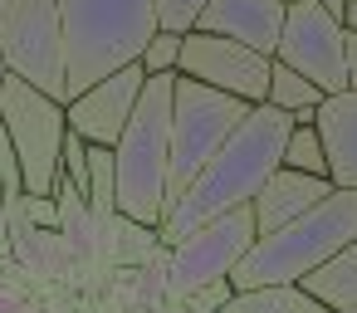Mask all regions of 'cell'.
Wrapping results in <instances>:
<instances>
[{
    "mask_svg": "<svg viewBox=\"0 0 357 313\" xmlns=\"http://www.w3.org/2000/svg\"><path fill=\"white\" fill-rule=\"evenodd\" d=\"M294 132V118L279 113L274 103H255L250 118L235 128V137L206 162V171L186 186V196L172 201L167 220H162V245H181L191 230H201L206 220L250 206L264 181L284 167V142Z\"/></svg>",
    "mask_w": 357,
    "mask_h": 313,
    "instance_id": "6da1fadb",
    "label": "cell"
},
{
    "mask_svg": "<svg viewBox=\"0 0 357 313\" xmlns=\"http://www.w3.org/2000/svg\"><path fill=\"white\" fill-rule=\"evenodd\" d=\"M352 240H357V191L333 186L313 211L279 225L274 235H259L255 250L230 274V289L240 293V289H269V284H303Z\"/></svg>",
    "mask_w": 357,
    "mask_h": 313,
    "instance_id": "7a4b0ae2",
    "label": "cell"
},
{
    "mask_svg": "<svg viewBox=\"0 0 357 313\" xmlns=\"http://www.w3.org/2000/svg\"><path fill=\"white\" fill-rule=\"evenodd\" d=\"M59 15L69 49V98L137 64L162 30L157 0H59Z\"/></svg>",
    "mask_w": 357,
    "mask_h": 313,
    "instance_id": "3957f363",
    "label": "cell"
},
{
    "mask_svg": "<svg viewBox=\"0 0 357 313\" xmlns=\"http://www.w3.org/2000/svg\"><path fill=\"white\" fill-rule=\"evenodd\" d=\"M172 89L176 74L147 79L132 123L123 128L113 162H118V215L162 230L172 206Z\"/></svg>",
    "mask_w": 357,
    "mask_h": 313,
    "instance_id": "277c9868",
    "label": "cell"
},
{
    "mask_svg": "<svg viewBox=\"0 0 357 313\" xmlns=\"http://www.w3.org/2000/svg\"><path fill=\"white\" fill-rule=\"evenodd\" d=\"M0 123H6V132L15 142L25 196H54L59 181H64L69 103L40 93L25 79H6V84H0Z\"/></svg>",
    "mask_w": 357,
    "mask_h": 313,
    "instance_id": "5b68a950",
    "label": "cell"
},
{
    "mask_svg": "<svg viewBox=\"0 0 357 313\" xmlns=\"http://www.w3.org/2000/svg\"><path fill=\"white\" fill-rule=\"evenodd\" d=\"M250 108L255 103L230 98L220 89H206V84L176 74V89H172V201L186 196V186L235 137V128L250 118Z\"/></svg>",
    "mask_w": 357,
    "mask_h": 313,
    "instance_id": "8992f818",
    "label": "cell"
},
{
    "mask_svg": "<svg viewBox=\"0 0 357 313\" xmlns=\"http://www.w3.org/2000/svg\"><path fill=\"white\" fill-rule=\"evenodd\" d=\"M0 59L10 79L69 103V49L59 0H0Z\"/></svg>",
    "mask_w": 357,
    "mask_h": 313,
    "instance_id": "52a82bcc",
    "label": "cell"
},
{
    "mask_svg": "<svg viewBox=\"0 0 357 313\" xmlns=\"http://www.w3.org/2000/svg\"><path fill=\"white\" fill-rule=\"evenodd\" d=\"M255 240H259L255 206L225 211V215L206 220L201 230H191L181 245L167 250V303H176L215 279H230L240 269V259L255 250Z\"/></svg>",
    "mask_w": 357,
    "mask_h": 313,
    "instance_id": "ba28073f",
    "label": "cell"
},
{
    "mask_svg": "<svg viewBox=\"0 0 357 313\" xmlns=\"http://www.w3.org/2000/svg\"><path fill=\"white\" fill-rule=\"evenodd\" d=\"M279 64L318 84L323 93H347V59H342V25L323 10V0H298L284 15V35L274 49Z\"/></svg>",
    "mask_w": 357,
    "mask_h": 313,
    "instance_id": "9c48e42d",
    "label": "cell"
},
{
    "mask_svg": "<svg viewBox=\"0 0 357 313\" xmlns=\"http://www.w3.org/2000/svg\"><path fill=\"white\" fill-rule=\"evenodd\" d=\"M269 69L274 59L225 40V35H206V30H186L181 40V69L186 79L206 84V89H220L230 98H245V103H264L269 98Z\"/></svg>",
    "mask_w": 357,
    "mask_h": 313,
    "instance_id": "30bf717a",
    "label": "cell"
},
{
    "mask_svg": "<svg viewBox=\"0 0 357 313\" xmlns=\"http://www.w3.org/2000/svg\"><path fill=\"white\" fill-rule=\"evenodd\" d=\"M147 89V69L128 64L118 74H108L103 84L84 89L79 98H69V132H79L89 147H118L123 128L137 113V98Z\"/></svg>",
    "mask_w": 357,
    "mask_h": 313,
    "instance_id": "8fae6325",
    "label": "cell"
},
{
    "mask_svg": "<svg viewBox=\"0 0 357 313\" xmlns=\"http://www.w3.org/2000/svg\"><path fill=\"white\" fill-rule=\"evenodd\" d=\"M284 0H206V10L196 15V30L206 35H225L264 59H274L279 35H284Z\"/></svg>",
    "mask_w": 357,
    "mask_h": 313,
    "instance_id": "7c38bea8",
    "label": "cell"
},
{
    "mask_svg": "<svg viewBox=\"0 0 357 313\" xmlns=\"http://www.w3.org/2000/svg\"><path fill=\"white\" fill-rule=\"evenodd\" d=\"M323 157H328V181L357 191V93H328L313 113Z\"/></svg>",
    "mask_w": 357,
    "mask_h": 313,
    "instance_id": "4fadbf2b",
    "label": "cell"
},
{
    "mask_svg": "<svg viewBox=\"0 0 357 313\" xmlns=\"http://www.w3.org/2000/svg\"><path fill=\"white\" fill-rule=\"evenodd\" d=\"M328 191H333V181H328V176H308V171L279 167V171L264 181V191L250 201V206H255V225H259V235H274L279 225L298 220V215H303V211H313Z\"/></svg>",
    "mask_w": 357,
    "mask_h": 313,
    "instance_id": "5bb4252c",
    "label": "cell"
},
{
    "mask_svg": "<svg viewBox=\"0 0 357 313\" xmlns=\"http://www.w3.org/2000/svg\"><path fill=\"white\" fill-rule=\"evenodd\" d=\"M54 201H59V235H64L69 259H74V264H98V259H108V215H98V211L89 206V196H84L79 186H69V181H59Z\"/></svg>",
    "mask_w": 357,
    "mask_h": 313,
    "instance_id": "9a60e30c",
    "label": "cell"
},
{
    "mask_svg": "<svg viewBox=\"0 0 357 313\" xmlns=\"http://www.w3.org/2000/svg\"><path fill=\"white\" fill-rule=\"evenodd\" d=\"M6 215H10V230H6V250H10V259L20 264V269H30V274H64L74 259H69V250H64V235L59 230H40V225H30L20 211H10L6 206Z\"/></svg>",
    "mask_w": 357,
    "mask_h": 313,
    "instance_id": "2e32d148",
    "label": "cell"
},
{
    "mask_svg": "<svg viewBox=\"0 0 357 313\" xmlns=\"http://www.w3.org/2000/svg\"><path fill=\"white\" fill-rule=\"evenodd\" d=\"M303 289H308L323 308H357V240H352L342 254H333L323 269H313V274L303 279Z\"/></svg>",
    "mask_w": 357,
    "mask_h": 313,
    "instance_id": "e0dca14e",
    "label": "cell"
},
{
    "mask_svg": "<svg viewBox=\"0 0 357 313\" xmlns=\"http://www.w3.org/2000/svg\"><path fill=\"white\" fill-rule=\"evenodd\" d=\"M157 250H162V230L128 215H108V269H142Z\"/></svg>",
    "mask_w": 357,
    "mask_h": 313,
    "instance_id": "ac0fdd59",
    "label": "cell"
},
{
    "mask_svg": "<svg viewBox=\"0 0 357 313\" xmlns=\"http://www.w3.org/2000/svg\"><path fill=\"white\" fill-rule=\"evenodd\" d=\"M225 313H328L303 284H269V289H240Z\"/></svg>",
    "mask_w": 357,
    "mask_h": 313,
    "instance_id": "d6986e66",
    "label": "cell"
},
{
    "mask_svg": "<svg viewBox=\"0 0 357 313\" xmlns=\"http://www.w3.org/2000/svg\"><path fill=\"white\" fill-rule=\"evenodd\" d=\"M323 98H328V93H323L318 84H308L303 74H294L289 64L274 59V69H269V98H264V103H274V108L289 113L294 123H313V113H318Z\"/></svg>",
    "mask_w": 357,
    "mask_h": 313,
    "instance_id": "ffe728a7",
    "label": "cell"
},
{
    "mask_svg": "<svg viewBox=\"0 0 357 313\" xmlns=\"http://www.w3.org/2000/svg\"><path fill=\"white\" fill-rule=\"evenodd\" d=\"M89 206L98 215H118V162H113V147H89Z\"/></svg>",
    "mask_w": 357,
    "mask_h": 313,
    "instance_id": "44dd1931",
    "label": "cell"
},
{
    "mask_svg": "<svg viewBox=\"0 0 357 313\" xmlns=\"http://www.w3.org/2000/svg\"><path fill=\"white\" fill-rule=\"evenodd\" d=\"M284 167L308 171V176H328V157H323V142H318L313 123H294V132L284 142Z\"/></svg>",
    "mask_w": 357,
    "mask_h": 313,
    "instance_id": "7402d4cb",
    "label": "cell"
},
{
    "mask_svg": "<svg viewBox=\"0 0 357 313\" xmlns=\"http://www.w3.org/2000/svg\"><path fill=\"white\" fill-rule=\"evenodd\" d=\"M181 40H186V35H176V30H157V35H152L147 54L137 59V64L147 69V79H157V74H176V69H181Z\"/></svg>",
    "mask_w": 357,
    "mask_h": 313,
    "instance_id": "603a6c76",
    "label": "cell"
},
{
    "mask_svg": "<svg viewBox=\"0 0 357 313\" xmlns=\"http://www.w3.org/2000/svg\"><path fill=\"white\" fill-rule=\"evenodd\" d=\"M230 298H235L230 279H215V284H206V289H196V293L176 298V308H181V313H225V303H230Z\"/></svg>",
    "mask_w": 357,
    "mask_h": 313,
    "instance_id": "cb8c5ba5",
    "label": "cell"
},
{
    "mask_svg": "<svg viewBox=\"0 0 357 313\" xmlns=\"http://www.w3.org/2000/svg\"><path fill=\"white\" fill-rule=\"evenodd\" d=\"M10 211H20L40 230H59V201L54 196H10Z\"/></svg>",
    "mask_w": 357,
    "mask_h": 313,
    "instance_id": "d4e9b609",
    "label": "cell"
},
{
    "mask_svg": "<svg viewBox=\"0 0 357 313\" xmlns=\"http://www.w3.org/2000/svg\"><path fill=\"white\" fill-rule=\"evenodd\" d=\"M206 10V0H157V15H162V30H196V15Z\"/></svg>",
    "mask_w": 357,
    "mask_h": 313,
    "instance_id": "484cf974",
    "label": "cell"
},
{
    "mask_svg": "<svg viewBox=\"0 0 357 313\" xmlns=\"http://www.w3.org/2000/svg\"><path fill=\"white\" fill-rule=\"evenodd\" d=\"M0 186H6L10 196H25V176H20V157H15V142L6 132V123H0Z\"/></svg>",
    "mask_w": 357,
    "mask_h": 313,
    "instance_id": "4316f807",
    "label": "cell"
},
{
    "mask_svg": "<svg viewBox=\"0 0 357 313\" xmlns=\"http://www.w3.org/2000/svg\"><path fill=\"white\" fill-rule=\"evenodd\" d=\"M342 59H347V89L357 93V30H342Z\"/></svg>",
    "mask_w": 357,
    "mask_h": 313,
    "instance_id": "83f0119b",
    "label": "cell"
},
{
    "mask_svg": "<svg viewBox=\"0 0 357 313\" xmlns=\"http://www.w3.org/2000/svg\"><path fill=\"white\" fill-rule=\"evenodd\" d=\"M6 206H10V191L0 186V250H6V230H10V215H6Z\"/></svg>",
    "mask_w": 357,
    "mask_h": 313,
    "instance_id": "f1b7e54d",
    "label": "cell"
},
{
    "mask_svg": "<svg viewBox=\"0 0 357 313\" xmlns=\"http://www.w3.org/2000/svg\"><path fill=\"white\" fill-rule=\"evenodd\" d=\"M342 30H357V6H347V20H342Z\"/></svg>",
    "mask_w": 357,
    "mask_h": 313,
    "instance_id": "f546056e",
    "label": "cell"
},
{
    "mask_svg": "<svg viewBox=\"0 0 357 313\" xmlns=\"http://www.w3.org/2000/svg\"><path fill=\"white\" fill-rule=\"evenodd\" d=\"M6 79H10V74H6V59H0V84H6Z\"/></svg>",
    "mask_w": 357,
    "mask_h": 313,
    "instance_id": "4dcf8cb0",
    "label": "cell"
},
{
    "mask_svg": "<svg viewBox=\"0 0 357 313\" xmlns=\"http://www.w3.org/2000/svg\"><path fill=\"white\" fill-rule=\"evenodd\" d=\"M328 313H357V308H328Z\"/></svg>",
    "mask_w": 357,
    "mask_h": 313,
    "instance_id": "1f68e13d",
    "label": "cell"
},
{
    "mask_svg": "<svg viewBox=\"0 0 357 313\" xmlns=\"http://www.w3.org/2000/svg\"><path fill=\"white\" fill-rule=\"evenodd\" d=\"M284 6H298V0H284Z\"/></svg>",
    "mask_w": 357,
    "mask_h": 313,
    "instance_id": "d6a6232c",
    "label": "cell"
},
{
    "mask_svg": "<svg viewBox=\"0 0 357 313\" xmlns=\"http://www.w3.org/2000/svg\"><path fill=\"white\" fill-rule=\"evenodd\" d=\"M347 6H357V0H347Z\"/></svg>",
    "mask_w": 357,
    "mask_h": 313,
    "instance_id": "836d02e7",
    "label": "cell"
}]
</instances>
